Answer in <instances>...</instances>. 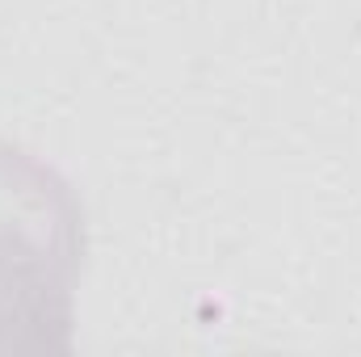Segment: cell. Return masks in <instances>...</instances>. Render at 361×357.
<instances>
[{
  "mask_svg": "<svg viewBox=\"0 0 361 357\" xmlns=\"http://www.w3.org/2000/svg\"><path fill=\"white\" fill-rule=\"evenodd\" d=\"M85 206L55 164L0 139V357L72 353Z\"/></svg>",
  "mask_w": 361,
  "mask_h": 357,
  "instance_id": "6da1fadb",
  "label": "cell"
}]
</instances>
